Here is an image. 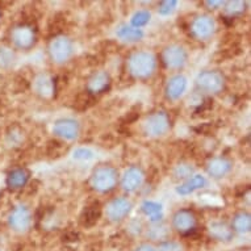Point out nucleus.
I'll use <instances>...</instances> for the list:
<instances>
[{"mask_svg":"<svg viewBox=\"0 0 251 251\" xmlns=\"http://www.w3.org/2000/svg\"><path fill=\"white\" fill-rule=\"evenodd\" d=\"M128 69L136 78H148L155 70V58L148 51H137L129 58Z\"/></svg>","mask_w":251,"mask_h":251,"instance_id":"f257e3e1","label":"nucleus"},{"mask_svg":"<svg viewBox=\"0 0 251 251\" xmlns=\"http://www.w3.org/2000/svg\"><path fill=\"white\" fill-rule=\"evenodd\" d=\"M119 179V173L117 170L111 167V166H100L94 171L92 177H91V184L94 190L99 192H108L115 188Z\"/></svg>","mask_w":251,"mask_h":251,"instance_id":"f03ea898","label":"nucleus"},{"mask_svg":"<svg viewBox=\"0 0 251 251\" xmlns=\"http://www.w3.org/2000/svg\"><path fill=\"white\" fill-rule=\"evenodd\" d=\"M196 83L200 90L208 94H218L223 91L225 80L223 75L217 71H202L199 74Z\"/></svg>","mask_w":251,"mask_h":251,"instance_id":"7ed1b4c3","label":"nucleus"},{"mask_svg":"<svg viewBox=\"0 0 251 251\" xmlns=\"http://www.w3.org/2000/svg\"><path fill=\"white\" fill-rule=\"evenodd\" d=\"M49 53L54 62L57 63L66 62L73 54V44L69 38L63 36L55 37L50 44Z\"/></svg>","mask_w":251,"mask_h":251,"instance_id":"20e7f679","label":"nucleus"},{"mask_svg":"<svg viewBox=\"0 0 251 251\" xmlns=\"http://www.w3.org/2000/svg\"><path fill=\"white\" fill-rule=\"evenodd\" d=\"M170 129V119L169 116L163 112H156L148 117L145 123V130L149 136L159 137L167 133Z\"/></svg>","mask_w":251,"mask_h":251,"instance_id":"39448f33","label":"nucleus"},{"mask_svg":"<svg viewBox=\"0 0 251 251\" xmlns=\"http://www.w3.org/2000/svg\"><path fill=\"white\" fill-rule=\"evenodd\" d=\"M11 38L17 48L29 49L33 46L34 41H36V33H34V29L30 25L23 24L13 28V30L11 32Z\"/></svg>","mask_w":251,"mask_h":251,"instance_id":"423d86ee","label":"nucleus"},{"mask_svg":"<svg viewBox=\"0 0 251 251\" xmlns=\"http://www.w3.org/2000/svg\"><path fill=\"white\" fill-rule=\"evenodd\" d=\"M32 224V216L26 206L19 205L9 214V226L15 231H26Z\"/></svg>","mask_w":251,"mask_h":251,"instance_id":"0eeeda50","label":"nucleus"},{"mask_svg":"<svg viewBox=\"0 0 251 251\" xmlns=\"http://www.w3.org/2000/svg\"><path fill=\"white\" fill-rule=\"evenodd\" d=\"M162 59L169 69H180L187 62V53L181 46L171 45L163 50Z\"/></svg>","mask_w":251,"mask_h":251,"instance_id":"6e6552de","label":"nucleus"},{"mask_svg":"<svg viewBox=\"0 0 251 251\" xmlns=\"http://www.w3.org/2000/svg\"><path fill=\"white\" fill-rule=\"evenodd\" d=\"M191 33L200 41H206L214 33V21L208 16H200L195 19L191 24Z\"/></svg>","mask_w":251,"mask_h":251,"instance_id":"1a4fd4ad","label":"nucleus"},{"mask_svg":"<svg viewBox=\"0 0 251 251\" xmlns=\"http://www.w3.org/2000/svg\"><path fill=\"white\" fill-rule=\"evenodd\" d=\"M173 225L179 233L184 235H190L192 231L196 230L195 229V225H196L195 214L188 209L179 210L174 216Z\"/></svg>","mask_w":251,"mask_h":251,"instance_id":"9d476101","label":"nucleus"},{"mask_svg":"<svg viewBox=\"0 0 251 251\" xmlns=\"http://www.w3.org/2000/svg\"><path fill=\"white\" fill-rule=\"evenodd\" d=\"M130 209H132L130 201L124 198H117L108 204L107 216L111 221H121L128 216Z\"/></svg>","mask_w":251,"mask_h":251,"instance_id":"9b49d317","label":"nucleus"},{"mask_svg":"<svg viewBox=\"0 0 251 251\" xmlns=\"http://www.w3.org/2000/svg\"><path fill=\"white\" fill-rule=\"evenodd\" d=\"M53 132L55 136L65 140H75L79 134V124L75 120L62 119L54 124Z\"/></svg>","mask_w":251,"mask_h":251,"instance_id":"f8f14e48","label":"nucleus"},{"mask_svg":"<svg viewBox=\"0 0 251 251\" xmlns=\"http://www.w3.org/2000/svg\"><path fill=\"white\" fill-rule=\"evenodd\" d=\"M109 86H111L109 75L105 71H99L90 78V80L87 83V91L91 95H95V94H101L105 90H108Z\"/></svg>","mask_w":251,"mask_h":251,"instance_id":"ddd939ff","label":"nucleus"},{"mask_svg":"<svg viewBox=\"0 0 251 251\" xmlns=\"http://www.w3.org/2000/svg\"><path fill=\"white\" fill-rule=\"evenodd\" d=\"M187 90V79L183 75H176L169 80L166 87V95L170 100L180 99Z\"/></svg>","mask_w":251,"mask_h":251,"instance_id":"4468645a","label":"nucleus"},{"mask_svg":"<svg viewBox=\"0 0 251 251\" xmlns=\"http://www.w3.org/2000/svg\"><path fill=\"white\" fill-rule=\"evenodd\" d=\"M142 180H144V174L140 169L137 167H130L129 170L125 171L123 176V187L125 191H136L141 184H142Z\"/></svg>","mask_w":251,"mask_h":251,"instance_id":"2eb2a0df","label":"nucleus"},{"mask_svg":"<svg viewBox=\"0 0 251 251\" xmlns=\"http://www.w3.org/2000/svg\"><path fill=\"white\" fill-rule=\"evenodd\" d=\"M100 217H101V206L99 202H94L84 208L80 214V224L84 227H91L98 224Z\"/></svg>","mask_w":251,"mask_h":251,"instance_id":"dca6fc26","label":"nucleus"},{"mask_svg":"<svg viewBox=\"0 0 251 251\" xmlns=\"http://www.w3.org/2000/svg\"><path fill=\"white\" fill-rule=\"evenodd\" d=\"M30 173L26 169H16L11 171L7 176V185L12 190L23 188L29 180Z\"/></svg>","mask_w":251,"mask_h":251,"instance_id":"f3484780","label":"nucleus"},{"mask_svg":"<svg viewBox=\"0 0 251 251\" xmlns=\"http://www.w3.org/2000/svg\"><path fill=\"white\" fill-rule=\"evenodd\" d=\"M231 170V163L225 158H216L209 162L208 165V173L213 177L225 176Z\"/></svg>","mask_w":251,"mask_h":251,"instance_id":"a211bd4d","label":"nucleus"},{"mask_svg":"<svg viewBox=\"0 0 251 251\" xmlns=\"http://www.w3.org/2000/svg\"><path fill=\"white\" fill-rule=\"evenodd\" d=\"M205 177L201 176V175H195L191 179L180 184L176 188V192L181 196H185V195H190L192 194L194 191L199 190V188H202L204 185H205Z\"/></svg>","mask_w":251,"mask_h":251,"instance_id":"6ab92c4d","label":"nucleus"},{"mask_svg":"<svg viewBox=\"0 0 251 251\" xmlns=\"http://www.w3.org/2000/svg\"><path fill=\"white\" fill-rule=\"evenodd\" d=\"M209 234L217 241H230L233 231L225 223H210Z\"/></svg>","mask_w":251,"mask_h":251,"instance_id":"aec40b11","label":"nucleus"},{"mask_svg":"<svg viewBox=\"0 0 251 251\" xmlns=\"http://www.w3.org/2000/svg\"><path fill=\"white\" fill-rule=\"evenodd\" d=\"M117 37L120 40H123L125 42H136L140 41L141 38L144 37V32L141 29H136L133 26H128V25H121L117 29Z\"/></svg>","mask_w":251,"mask_h":251,"instance_id":"412c9836","label":"nucleus"},{"mask_svg":"<svg viewBox=\"0 0 251 251\" xmlns=\"http://www.w3.org/2000/svg\"><path fill=\"white\" fill-rule=\"evenodd\" d=\"M142 212H144L146 216H148L151 221H159L163 216V208H162L161 204H158V202L154 201H145L142 204Z\"/></svg>","mask_w":251,"mask_h":251,"instance_id":"4be33fe9","label":"nucleus"},{"mask_svg":"<svg viewBox=\"0 0 251 251\" xmlns=\"http://www.w3.org/2000/svg\"><path fill=\"white\" fill-rule=\"evenodd\" d=\"M54 86H55V82L54 80H50L46 75H40L37 79H36V91L38 94L44 98H48L53 94Z\"/></svg>","mask_w":251,"mask_h":251,"instance_id":"5701e85b","label":"nucleus"},{"mask_svg":"<svg viewBox=\"0 0 251 251\" xmlns=\"http://www.w3.org/2000/svg\"><path fill=\"white\" fill-rule=\"evenodd\" d=\"M233 229L238 233H249L251 229V220L249 213H238L233 218Z\"/></svg>","mask_w":251,"mask_h":251,"instance_id":"b1692460","label":"nucleus"},{"mask_svg":"<svg viewBox=\"0 0 251 251\" xmlns=\"http://www.w3.org/2000/svg\"><path fill=\"white\" fill-rule=\"evenodd\" d=\"M94 95H91L88 91H84L82 94H79L75 99L74 108H76L78 111H86L94 104Z\"/></svg>","mask_w":251,"mask_h":251,"instance_id":"393cba45","label":"nucleus"},{"mask_svg":"<svg viewBox=\"0 0 251 251\" xmlns=\"http://www.w3.org/2000/svg\"><path fill=\"white\" fill-rule=\"evenodd\" d=\"M149 21H150V13L148 11H138L133 15L130 23H132L133 28L140 29L141 26H145L148 24Z\"/></svg>","mask_w":251,"mask_h":251,"instance_id":"a878e982","label":"nucleus"},{"mask_svg":"<svg viewBox=\"0 0 251 251\" xmlns=\"http://www.w3.org/2000/svg\"><path fill=\"white\" fill-rule=\"evenodd\" d=\"M192 173H194V169L190 165H179L174 170V176L176 179H184V177H190Z\"/></svg>","mask_w":251,"mask_h":251,"instance_id":"bb28decb","label":"nucleus"},{"mask_svg":"<svg viewBox=\"0 0 251 251\" xmlns=\"http://www.w3.org/2000/svg\"><path fill=\"white\" fill-rule=\"evenodd\" d=\"M13 62V53L7 48H0V66L7 67Z\"/></svg>","mask_w":251,"mask_h":251,"instance_id":"cd10ccee","label":"nucleus"},{"mask_svg":"<svg viewBox=\"0 0 251 251\" xmlns=\"http://www.w3.org/2000/svg\"><path fill=\"white\" fill-rule=\"evenodd\" d=\"M245 3L243 1H229L226 3V12L231 16H234V15H239V13H242L245 11Z\"/></svg>","mask_w":251,"mask_h":251,"instance_id":"c85d7f7f","label":"nucleus"},{"mask_svg":"<svg viewBox=\"0 0 251 251\" xmlns=\"http://www.w3.org/2000/svg\"><path fill=\"white\" fill-rule=\"evenodd\" d=\"M92 158H94V151L90 149L80 148L74 151V159H78V161H90Z\"/></svg>","mask_w":251,"mask_h":251,"instance_id":"c756f323","label":"nucleus"},{"mask_svg":"<svg viewBox=\"0 0 251 251\" xmlns=\"http://www.w3.org/2000/svg\"><path fill=\"white\" fill-rule=\"evenodd\" d=\"M176 1L175 0H166V1H161L159 3V13L163 16H167L170 13L174 12V9L176 7Z\"/></svg>","mask_w":251,"mask_h":251,"instance_id":"7c9ffc66","label":"nucleus"},{"mask_svg":"<svg viewBox=\"0 0 251 251\" xmlns=\"http://www.w3.org/2000/svg\"><path fill=\"white\" fill-rule=\"evenodd\" d=\"M158 251H181V246L176 242H165L159 245Z\"/></svg>","mask_w":251,"mask_h":251,"instance_id":"2f4dec72","label":"nucleus"},{"mask_svg":"<svg viewBox=\"0 0 251 251\" xmlns=\"http://www.w3.org/2000/svg\"><path fill=\"white\" fill-rule=\"evenodd\" d=\"M136 251H156L151 245H141L136 249Z\"/></svg>","mask_w":251,"mask_h":251,"instance_id":"473e14b6","label":"nucleus"},{"mask_svg":"<svg viewBox=\"0 0 251 251\" xmlns=\"http://www.w3.org/2000/svg\"><path fill=\"white\" fill-rule=\"evenodd\" d=\"M206 5H209L210 8L216 9V7H220V5H224L223 1H216V0H212V1H205Z\"/></svg>","mask_w":251,"mask_h":251,"instance_id":"72a5a7b5","label":"nucleus"}]
</instances>
